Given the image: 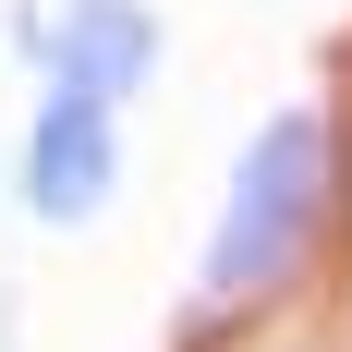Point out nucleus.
Instances as JSON below:
<instances>
[{
	"instance_id": "f257e3e1",
	"label": "nucleus",
	"mask_w": 352,
	"mask_h": 352,
	"mask_svg": "<svg viewBox=\"0 0 352 352\" xmlns=\"http://www.w3.org/2000/svg\"><path fill=\"white\" fill-rule=\"evenodd\" d=\"M316 195H328V122L280 109L243 146V170H231V207H219V243H207V292H267L304 255V231H316Z\"/></svg>"
},
{
	"instance_id": "f03ea898",
	"label": "nucleus",
	"mask_w": 352,
	"mask_h": 352,
	"mask_svg": "<svg viewBox=\"0 0 352 352\" xmlns=\"http://www.w3.org/2000/svg\"><path fill=\"white\" fill-rule=\"evenodd\" d=\"M109 182H122V134H109L98 98H49L25 134V207L36 219H98Z\"/></svg>"
},
{
	"instance_id": "7ed1b4c3",
	"label": "nucleus",
	"mask_w": 352,
	"mask_h": 352,
	"mask_svg": "<svg viewBox=\"0 0 352 352\" xmlns=\"http://www.w3.org/2000/svg\"><path fill=\"white\" fill-rule=\"evenodd\" d=\"M146 61H158V25H146V0H61V25H49V73H61V98H134Z\"/></svg>"
}]
</instances>
